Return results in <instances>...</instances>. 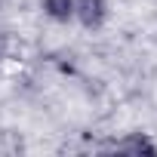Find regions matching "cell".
Listing matches in <instances>:
<instances>
[{"label": "cell", "mask_w": 157, "mask_h": 157, "mask_svg": "<svg viewBox=\"0 0 157 157\" xmlns=\"http://www.w3.org/2000/svg\"><path fill=\"white\" fill-rule=\"evenodd\" d=\"M114 151H120V154H157V145L145 136V132H132V136H126V139H120V142H114Z\"/></svg>", "instance_id": "cell-2"}, {"label": "cell", "mask_w": 157, "mask_h": 157, "mask_svg": "<svg viewBox=\"0 0 157 157\" xmlns=\"http://www.w3.org/2000/svg\"><path fill=\"white\" fill-rule=\"evenodd\" d=\"M43 13L52 22H71L74 19V0H43Z\"/></svg>", "instance_id": "cell-3"}, {"label": "cell", "mask_w": 157, "mask_h": 157, "mask_svg": "<svg viewBox=\"0 0 157 157\" xmlns=\"http://www.w3.org/2000/svg\"><path fill=\"white\" fill-rule=\"evenodd\" d=\"M108 10H111L108 0H74V19L90 31H96L108 22Z\"/></svg>", "instance_id": "cell-1"}]
</instances>
